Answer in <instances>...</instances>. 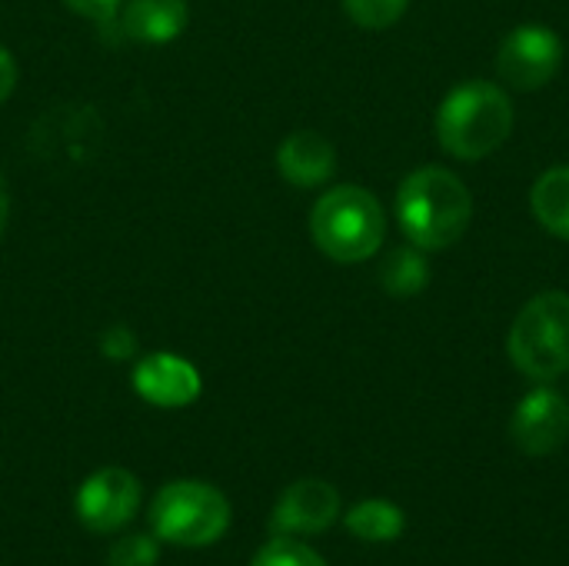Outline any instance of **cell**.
Returning a JSON list of instances; mask_svg holds the SVG:
<instances>
[{"label":"cell","instance_id":"22","mask_svg":"<svg viewBox=\"0 0 569 566\" xmlns=\"http://www.w3.org/2000/svg\"><path fill=\"white\" fill-rule=\"evenodd\" d=\"M7 220H10V190H7V177L0 173V240L7 234Z\"/></svg>","mask_w":569,"mask_h":566},{"label":"cell","instance_id":"2","mask_svg":"<svg viewBox=\"0 0 569 566\" xmlns=\"http://www.w3.org/2000/svg\"><path fill=\"white\" fill-rule=\"evenodd\" d=\"M513 130V100L490 80L457 83L437 110V143L457 160H483L507 143Z\"/></svg>","mask_w":569,"mask_h":566},{"label":"cell","instance_id":"10","mask_svg":"<svg viewBox=\"0 0 569 566\" xmlns=\"http://www.w3.org/2000/svg\"><path fill=\"white\" fill-rule=\"evenodd\" d=\"M130 384L147 404L163 407V410L190 407L203 390L200 370L187 357H177V354H167V350L140 357L137 367H133Z\"/></svg>","mask_w":569,"mask_h":566},{"label":"cell","instance_id":"3","mask_svg":"<svg viewBox=\"0 0 569 566\" xmlns=\"http://www.w3.org/2000/svg\"><path fill=\"white\" fill-rule=\"evenodd\" d=\"M310 237L320 254L337 264L370 260L387 237V214L380 200L357 183L327 190L310 210Z\"/></svg>","mask_w":569,"mask_h":566},{"label":"cell","instance_id":"17","mask_svg":"<svg viewBox=\"0 0 569 566\" xmlns=\"http://www.w3.org/2000/svg\"><path fill=\"white\" fill-rule=\"evenodd\" d=\"M410 0H343L347 17L363 30H387L407 13Z\"/></svg>","mask_w":569,"mask_h":566},{"label":"cell","instance_id":"7","mask_svg":"<svg viewBox=\"0 0 569 566\" xmlns=\"http://www.w3.org/2000/svg\"><path fill=\"white\" fill-rule=\"evenodd\" d=\"M73 507L87 530L117 534L140 507V480L123 467H100L80 484Z\"/></svg>","mask_w":569,"mask_h":566},{"label":"cell","instance_id":"15","mask_svg":"<svg viewBox=\"0 0 569 566\" xmlns=\"http://www.w3.org/2000/svg\"><path fill=\"white\" fill-rule=\"evenodd\" d=\"M427 277H430V267H427V257H423V250L420 247H400V250H393L390 257H387V264H383V287L393 294V297H400V300H407V297H417L423 287H427Z\"/></svg>","mask_w":569,"mask_h":566},{"label":"cell","instance_id":"19","mask_svg":"<svg viewBox=\"0 0 569 566\" xmlns=\"http://www.w3.org/2000/svg\"><path fill=\"white\" fill-rule=\"evenodd\" d=\"M70 13L83 17V20H93V23H107L117 17L120 3L123 0H63Z\"/></svg>","mask_w":569,"mask_h":566},{"label":"cell","instance_id":"20","mask_svg":"<svg viewBox=\"0 0 569 566\" xmlns=\"http://www.w3.org/2000/svg\"><path fill=\"white\" fill-rule=\"evenodd\" d=\"M100 347H103V354L107 357H113V360H127V357H133V350H137V337L127 330V327H110L107 334H103V340H100Z\"/></svg>","mask_w":569,"mask_h":566},{"label":"cell","instance_id":"8","mask_svg":"<svg viewBox=\"0 0 569 566\" xmlns=\"http://www.w3.org/2000/svg\"><path fill=\"white\" fill-rule=\"evenodd\" d=\"M340 517V494L327 480H297L290 484L273 514H270V530L273 537H317L327 534Z\"/></svg>","mask_w":569,"mask_h":566},{"label":"cell","instance_id":"13","mask_svg":"<svg viewBox=\"0 0 569 566\" xmlns=\"http://www.w3.org/2000/svg\"><path fill=\"white\" fill-rule=\"evenodd\" d=\"M530 207L540 227H547L553 237L569 240V167H550L537 177L530 190Z\"/></svg>","mask_w":569,"mask_h":566},{"label":"cell","instance_id":"5","mask_svg":"<svg viewBox=\"0 0 569 566\" xmlns=\"http://www.w3.org/2000/svg\"><path fill=\"white\" fill-rule=\"evenodd\" d=\"M230 500L203 480H173L150 504V527L163 544L200 550L230 530Z\"/></svg>","mask_w":569,"mask_h":566},{"label":"cell","instance_id":"21","mask_svg":"<svg viewBox=\"0 0 569 566\" xmlns=\"http://www.w3.org/2000/svg\"><path fill=\"white\" fill-rule=\"evenodd\" d=\"M13 87H17V60H13V53L0 43V103L10 100Z\"/></svg>","mask_w":569,"mask_h":566},{"label":"cell","instance_id":"16","mask_svg":"<svg viewBox=\"0 0 569 566\" xmlns=\"http://www.w3.org/2000/svg\"><path fill=\"white\" fill-rule=\"evenodd\" d=\"M250 566H327V560L297 537H273L257 550Z\"/></svg>","mask_w":569,"mask_h":566},{"label":"cell","instance_id":"12","mask_svg":"<svg viewBox=\"0 0 569 566\" xmlns=\"http://www.w3.org/2000/svg\"><path fill=\"white\" fill-rule=\"evenodd\" d=\"M117 17L130 40L157 47L177 40L187 30L190 7L187 0H123Z\"/></svg>","mask_w":569,"mask_h":566},{"label":"cell","instance_id":"4","mask_svg":"<svg viewBox=\"0 0 569 566\" xmlns=\"http://www.w3.org/2000/svg\"><path fill=\"white\" fill-rule=\"evenodd\" d=\"M507 350L513 367L537 384L563 377L569 370V294H537L517 314Z\"/></svg>","mask_w":569,"mask_h":566},{"label":"cell","instance_id":"1","mask_svg":"<svg viewBox=\"0 0 569 566\" xmlns=\"http://www.w3.org/2000/svg\"><path fill=\"white\" fill-rule=\"evenodd\" d=\"M397 220L407 244L420 250H450L473 220L467 183L447 167H420L397 190Z\"/></svg>","mask_w":569,"mask_h":566},{"label":"cell","instance_id":"18","mask_svg":"<svg viewBox=\"0 0 569 566\" xmlns=\"http://www.w3.org/2000/svg\"><path fill=\"white\" fill-rule=\"evenodd\" d=\"M160 564V544L157 534H127L120 537L110 554H107V566H157Z\"/></svg>","mask_w":569,"mask_h":566},{"label":"cell","instance_id":"14","mask_svg":"<svg viewBox=\"0 0 569 566\" xmlns=\"http://www.w3.org/2000/svg\"><path fill=\"white\" fill-rule=\"evenodd\" d=\"M343 527L363 544H390L403 534L407 517L397 504L373 497V500H360L357 507H350Z\"/></svg>","mask_w":569,"mask_h":566},{"label":"cell","instance_id":"9","mask_svg":"<svg viewBox=\"0 0 569 566\" xmlns=\"http://www.w3.org/2000/svg\"><path fill=\"white\" fill-rule=\"evenodd\" d=\"M513 444L530 457H550L569 440V404L563 394L550 387L530 390L510 420Z\"/></svg>","mask_w":569,"mask_h":566},{"label":"cell","instance_id":"6","mask_svg":"<svg viewBox=\"0 0 569 566\" xmlns=\"http://www.w3.org/2000/svg\"><path fill=\"white\" fill-rule=\"evenodd\" d=\"M563 60V43L560 37L543 27V23H523L507 33L497 53V70L503 83H510L520 93H533L547 87Z\"/></svg>","mask_w":569,"mask_h":566},{"label":"cell","instance_id":"11","mask_svg":"<svg viewBox=\"0 0 569 566\" xmlns=\"http://www.w3.org/2000/svg\"><path fill=\"white\" fill-rule=\"evenodd\" d=\"M277 170H280V177L287 183H293L300 190H313V187H323L333 177L337 150L317 130H293L277 147Z\"/></svg>","mask_w":569,"mask_h":566}]
</instances>
